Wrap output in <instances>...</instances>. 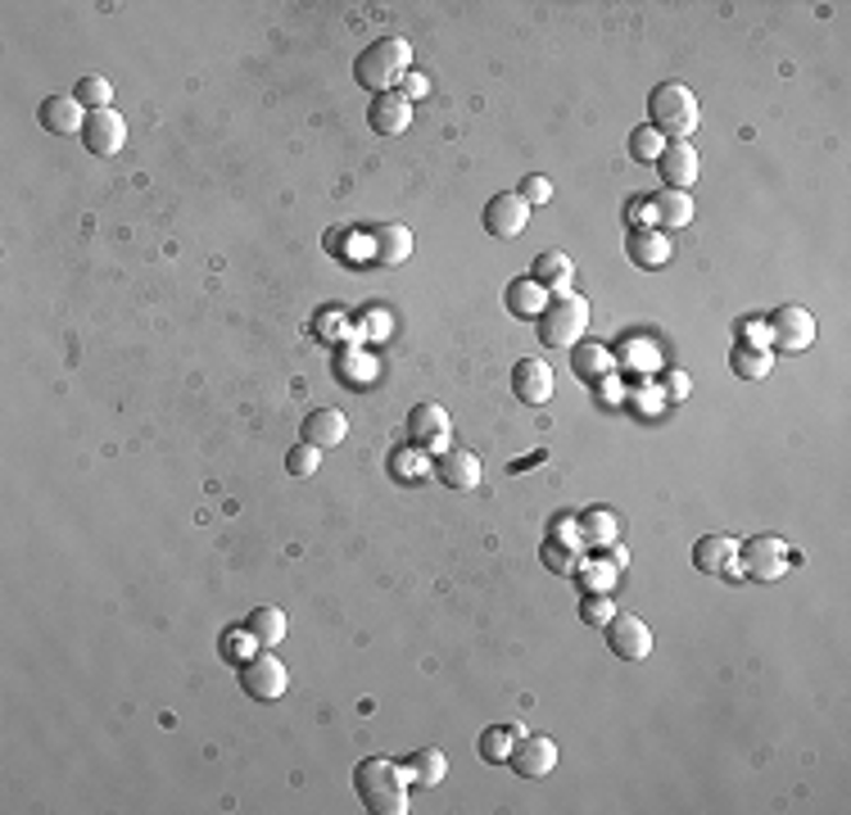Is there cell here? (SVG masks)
<instances>
[{"instance_id": "obj_26", "label": "cell", "mask_w": 851, "mask_h": 815, "mask_svg": "<svg viewBox=\"0 0 851 815\" xmlns=\"http://www.w3.org/2000/svg\"><path fill=\"white\" fill-rule=\"evenodd\" d=\"M544 304H548V290H544L535 277H522V281H512V286H507V309H512L516 317L535 322V317L544 313Z\"/></svg>"}, {"instance_id": "obj_23", "label": "cell", "mask_w": 851, "mask_h": 815, "mask_svg": "<svg viewBox=\"0 0 851 815\" xmlns=\"http://www.w3.org/2000/svg\"><path fill=\"white\" fill-rule=\"evenodd\" d=\"M544 290H552V294H562V290H571V281H575V264H571V254H562V249H544L539 258H535V272H530Z\"/></svg>"}, {"instance_id": "obj_13", "label": "cell", "mask_w": 851, "mask_h": 815, "mask_svg": "<svg viewBox=\"0 0 851 815\" xmlns=\"http://www.w3.org/2000/svg\"><path fill=\"white\" fill-rule=\"evenodd\" d=\"M512 390H516V399H522V403L544 408L552 399V390H558V381H552V367L544 358H522L512 367Z\"/></svg>"}, {"instance_id": "obj_22", "label": "cell", "mask_w": 851, "mask_h": 815, "mask_svg": "<svg viewBox=\"0 0 851 815\" xmlns=\"http://www.w3.org/2000/svg\"><path fill=\"white\" fill-rule=\"evenodd\" d=\"M734 558H738V539H729V535H702L693 548V567L702 576H720Z\"/></svg>"}, {"instance_id": "obj_33", "label": "cell", "mask_w": 851, "mask_h": 815, "mask_svg": "<svg viewBox=\"0 0 851 815\" xmlns=\"http://www.w3.org/2000/svg\"><path fill=\"white\" fill-rule=\"evenodd\" d=\"M580 562H584V558L575 552V544H571V548H567L562 539H548V544H544V567H548L552 576H575Z\"/></svg>"}, {"instance_id": "obj_34", "label": "cell", "mask_w": 851, "mask_h": 815, "mask_svg": "<svg viewBox=\"0 0 851 815\" xmlns=\"http://www.w3.org/2000/svg\"><path fill=\"white\" fill-rule=\"evenodd\" d=\"M317 462H322V449H313V444H294V449L285 454V471H290L294 480L317 476Z\"/></svg>"}, {"instance_id": "obj_10", "label": "cell", "mask_w": 851, "mask_h": 815, "mask_svg": "<svg viewBox=\"0 0 851 815\" xmlns=\"http://www.w3.org/2000/svg\"><path fill=\"white\" fill-rule=\"evenodd\" d=\"M82 141H87V150L109 159V155H119L123 145H127V123L119 109H91L87 114V127H82Z\"/></svg>"}, {"instance_id": "obj_36", "label": "cell", "mask_w": 851, "mask_h": 815, "mask_svg": "<svg viewBox=\"0 0 851 815\" xmlns=\"http://www.w3.org/2000/svg\"><path fill=\"white\" fill-rule=\"evenodd\" d=\"M616 616V603H612V594H584V603H580V621L584 625H607Z\"/></svg>"}, {"instance_id": "obj_15", "label": "cell", "mask_w": 851, "mask_h": 815, "mask_svg": "<svg viewBox=\"0 0 851 815\" xmlns=\"http://www.w3.org/2000/svg\"><path fill=\"white\" fill-rule=\"evenodd\" d=\"M36 119H42V127L55 136H72V132L87 127V109L78 96H46L42 109H36Z\"/></svg>"}, {"instance_id": "obj_1", "label": "cell", "mask_w": 851, "mask_h": 815, "mask_svg": "<svg viewBox=\"0 0 851 815\" xmlns=\"http://www.w3.org/2000/svg\"><path fill=\"white\" fill-rule=\"evenodd\" d=\"M354 789L372 815H403L408 811V770L385 757H367L354 766Z\"/></svg>"}, {"instance_id": "obj_41", "label": "cell", "mask_w": 851, "mask_h": 815, "mask_svg": "<svg viewBox=\"0 0 851 815\" xmlns=\"http://www.w3.org/2000/svg\"><path fill=\"white\" fill-rule=\"evenodd\" d=\"M603 552H607V562H612L616 571H625V567H630V548H620V544H607Z\"/></svg>"}, {"instance_id": "obj_5", "label": "cell", "mask_w": 851, "mask_h": 815, "mask_svg": "<svg viewBox=\"0 0 851 815\" xmlns=\"http://www.w3.org/2000/svg\"><path fill=\"white\" fill-rule=\"evenodd\" d=\"M738 571L757 584H774L788 576V544L780 535H757L748 544H738Z\"/></svg>"}, {"instance_id": "obj_6", "label": "cell", "mask_w": 851, "mask_h": 815, "mask_svg": "<svg viewBox=\"0 0 851 815\" xmlns=\"http://www.w3.org/2000/svg\"><path fill=\"white\" fill-rule=\"evenodd\" d=\"M285 684H290L285 661H281V657H272L268 648L258 652V657H249V661H245V671H240V689H245L254 702H277V697L285 693Z\"/></svg>"}, {"instance_id": "obj_11", "label": "cell", "mask_w": 851, "mask_h": 815, "mask_svg": "<svg viewBox=\"0 0 851 815\" xmlns=\"http://www.w3.org/2000/svg\"><path fill=\"white\" fill-rule=\"evenodd\" d=\"M657 168H661L665 191H693V187H697V177H702V155L693 150L688 141H671V145L661 150Z\"/></svg>"}, {"instance_id": "obj_25", "label": "cell", "mask_w": 851, "mask_h": 815, "mask_svg": "<svg viewBox=\"0 0 851 815\" xmlns=\"http://www.w3.org/2000/svg\"><path fill=\"white\" fill-rule=\"evenodd\" d=\"M245 635L254 644H264V648H277L285 639V612L281 607H254L245 616Z\"/></svg>"}, {"instance_id": "obj_24", "label": "cell", "mask_w": 851, "mask_h": 815, "mask_svg": "<svg viewBox=\"0 0 851 815\" xmlns=\"http://www.w3.org/2000/svg\"><path fill=\"white\" fill-rule=\"evenodd\" d=\"M657 217V232H675V227H688L693 222V196L688 191H661L648 209Z\"/></svg>"}, {"instance_id": "obj_29", "label": "cell", "mask_w": 851, "mask_h": 815, "mask_svg": "<svg viewBox=\"0 0 851 815\" xmlns=\"http://www.w3.org/2000/svg\"><path fill=\"white\" fill-rule=\"evenodd\" d=\"M522 734H526L522 725H490L485 734H480V757H485L490 766L507 761V757H512V748H516V738H522Z\"/></svg>"}, {"instance_id": "obj_14", "label": "cell", "mask_w": 851, "mask_h": 815, "mask_svg": "<svg viewBox=\"0 0 851 815\" xmlns=\"http://www.w3.org/2000/svg\"><path fill=\"white\" fill-rule=\"evenodd\" d=\"M408 435L430 454H449V413L439 403H417L408 417Z\"/></svg>"}, {"instance_id": "obj_21", "label": "cell", "mask_w": 851, "mask_h": 815, "mask_svg": "<svg viewBox=\"0 0 851 815\" xmlns=\"http://www.w3.org/2000/svg\"><path fill=\"white\" fill-rule=\"evenodd\" d=\"M367 249H372V264H403V258L413 254V232L403 227V222H390V227H377L367 236Z\"/></svg>"}, {"instance_id": "obj_37", "label": "cell", "mask_w": 851, "mask_h": 815, "mask_svg": "<svg viewBox=\"0 0 851 815\" xmlns=\"http://www.w3.org/2000/svg\"><path fill=\"white\" fill-rule=\"evenodd\" d=\"M522 200H526V204H535V209H539V204H548V200H552V181H548V177H539V172H530V177L522 181Z\"/></svg>"}, {"instance_id": "obj_17", "label": "cell", "mask_w": 851, "mask_h": 815, "mask_svg": "<svg viewBox=\"0 0 851 815\" xmlns=\"http://www.w3.org/2000/svg\"><path fill=\"white\" fill-rule=\"evenodd\" d=\"M345 435L349 417L340 408H317V413L304 417V444H313V449H336V444H345Z\"/></svg>"}, {"instance_id": "obj_30", "label": "cell", "mask_w": 851, "mask_h": 815, "mask_svg": "<svg viewBox=\"0 0 851 815\" xmlns=\"http://www.w3.org/2000/svg\"><path fill=\"white\" fill-rule=\"evenodd\" d=\"M729 367H734V377H743V381H765L770 367H774V354L770 349H752V345H738L729 354Z\"/></svg>"}, {"instance_id": "obj_38", "label": "cell", "mask_w": 851, "mask_h": 815, "mask_svg": "<svg viewBox=\"0 0 851 815\" xmlns=\"http://www.w3.org/2000/svg\"><path fill=\"white\" fill-rule=\"evenodd\" d=\"M426 91H430V82H426V72H408V78H403V82H399V96H403V100H408V104H413V100H422Z\"/></svg>"}, {"instance_id": "obj_2", "label": "cell", "mask_w": 851, "mask_h": 815, "mask_svg": "<svg viewBox=\"0 0 851 815\" xmlns=\"http://www.w3.org/2000/svg\"><path fill=\"white\" fill-rule=\"evenodd\" d=\"M408 72H413V46L403 42V36H381V42H372L354 64L358 87L377 91V96L399 91V82L408 78Z\"/></svg>"}, {"instance_id": "obj_32", "label": "cell", "mask_w": 851, "mask_h": 815, "mask_svg": "<svg viewBox=\"0 0 851 815\" xmlns=\"http://www.w3.org/2000/svg\"><path fill=\"white\" fill-rule=\"evenodd\" d=\"M72 96L82 100L87 114H91V109H114V104H109V100H114V87H109V78H100V72H87Z\"/></svg>"}, {"instance_id": "obj_9", "label": "cell", "mask_w": 851, "mask_h": 815, "mask_svg": "<svg viewBox=\"0 0 851 815\" xmlns=\"http://www.w3.org/2000/svg\"><path fill=\"white\" fill-rule=\"evenodd\" d=\"M507 761L522 780H544V774H552V766H558V744H552L548 734H522Z\"/></svg>"}, {"instance_id": "obj_16", "label": "cell", "mask_w": 851, "mask_h": 815, "mask_svg": "<svg viewBox=\"0 0 851 815\" xmlns=\"http://www.w3.org/2000/svg\"><path fill=\"white\" fill-rule=\"evenodd\" d=\"M367 119H372L377 136H403L413 127V104L403 100L399 91H385V96L372 100V114H367Z\"/></svg>"}, {"instance_id": "obj_40", "label": "cell", "mask_w": 851, "mask_h": 815, "mask_svg": "<svg viewBox=\"0 0 851 815\" xmlns=\"http://www.w3.org/2000/svg\"><path fill=\"white\" fill-rule=\"evenodd\" d=\"M688 390H693V381H688L684 367H680V372L665 377V399H688Z\"/></svg>"}, {"instance_id": "obj_12", "label": "cell", "mask_w": 851, "mask_h": 815, "mask_svg": "<svg viewBox=\"0 0 851 815\" xmlns=\"http://www.w3.org/2000/svg\"><path fill=\"white\" fill-rule=\"evenodd\" d=\"M530 227V204L522 196H494L485 204V232L499 241H516Z\"/></svg>"}, {"instance_id": "obj_4", "label": "cell", "mask_w": 851, "mask_h": 815, "mask_svg": "<svg viewBox=\"0 0 851 815\" xmlns=\"http://www.w3.org/2000/svg\"><path fill=\"white\" fill-rule=\"evenodd\" d=\"M648 119H652L648 127H657L665 141H688L702 123V109L684 82H661L648 100Z\"/></svg>"}, {"instance_id": "obj_7", "label": "cell", "mask_w": 851, "mask_h": 815, "mask_svg": "<svg viewBox=\"0 0 851 815\" xmlns=\"http://www.w3.org/2000/svg\"><path fill=\"white\" fill-rule=\"evenodd\" d=\"M765 326H770L774 345H780L784 354H802V349H810V340H816V317H810L802 304H784V309H774Z\"/></svg>"}, {"instance_id": "obj_3", "label": "cell", "mask_w": 851, "mask_h": 815, "mask_svg": "<svg viewBox=\"0 0 851 815\" xmlns=\"http://www.w3.org/2000/svg\"><path fill=\"white\" fill-rule=\"evenodd\" d=\"M539 326V340L548 349H571L584 340V331H589V300L575 290H562V294H548V304L544 313L535 317Z\"/></svg>"}, {"instance_id": "obj_20", "label": "cell", "mask_w": 851, "mask_h": 815, "mask_svg": "<svg viewBox=\"0 0 851 815\" xmlns=\"http://www.w3.org/2000/svg\"><path fill=\"white\" fill-rule=\"evenodd\" d=\"M435 476H439V485H449V490H475L480 485V458L467 449H449V454H439Z\"/></svg>"}, {"instance_id": "obj_28", "label": "cell", "mask_w": 851, "mask_h": 815, "mask_svg": "<svg viewBox=\"0 0 851 815\" xmlns=\"http://www.w3.org/2000/svg\"><path fill=\"white\" fill-rule=\"evenodd\" d=\"M403 770H408V780L435 789V784H444V774H449V757H444L439 748H422V752H413V761Z\"/></svg>"}, {"instance_id": "obj_18", "label": "cell", "mask_w": 851, "mask_h": 815, "mask_svg": "<svg viewBox=\"0 0 851 815\" xmlns=\"http://www.w3.org/2000/svg\"><path fill=\"white\" fill-rule=\"evenodd\" d=\"M571 367H575V377H580V381L603 386V381H612V372H616V358H612V349H607V345L580 340V345H571Z\"/></svg>"}, {"instance_id": "obj_31", "label": "cell", "mask_w": 851, "mask_h": 815, "mask_svg": "<svg viewBox=\"0 0 851 815\" xmlns=\"http://www.w3.org/2000/svg\"><path fill=\"white\" fill-rule=\"evenodd\" d=\"M616 576H620V571H616L607 558H584L580 571H575V580H580L584 594H612V589H616Z\"/></svg>"}, {"instance_id": "obj_39", "label": "cell", "mask_w": 851, "mask_h": 815, "mask_svg": "<svg viewBox=\"0 0 851 815\" xmlns=\"http://www.w3.org/2000/svg\"><path fill=\"white\" fill-rule=\"evenodd\" d=\"M743 336H748L752 349H770V345H774V336H770L765 322H743Z\"/></svg>"}, {"instance_id": "obj_35", "label": "cell", "mask_w": 851, "mask_h": 815, "mask_svg": "<svg viewBox=\"0 0 851 815\" xmlns=\"http://www.w3.org/2000/svg\"><path fill=\"white\" fill-rule=\"evenodd\" d=\"M665 141L657 127H639L635 136H630V150H635V159H643V164H652V159H661V150H665Z\"/></svg>"}, {"instance_id": "obj_27", "label": "cell", "mask_w": 851, "mask_h": 815, "mask_svg": "<svg viewBox=\"0 0 851 815\" xmlns=\"http://www.w3.org/2000/svg\"><path fill=\"white\" fill-rule=\"evenodd\" d=\"M575 535H580L584 548H607V544H616V512H607V507L584 512Z\"/></svg>"}, {"instance_id": "obj_19", "label": "cell", "mask_w": 851, "mask_h": 815, "mask_svg": "<svg viewBox=\"0 0 851 815\" xmlns=\"http://www.w3.org/2000/svg\"><path fill=\"white\" fill-rule=\"evenodd\" d=\"M625 254H630L635 268H665L671 264V236L657 232V227H639L625 241Z\"/></svg>"}, {"instance_id": "obj_8", "label": "cell", "mask_w": 851, "mask_h": 815, "mask_svg": "<svg viewBox=\"0 0 851 815\" xmlns=\"http://www.w3.org/2000/svg\"><path fill=\"white\" fill-rule=\"evenodd\" d=\"M603 629H607V648H612L620 661H648V652H652V629H648L639 616L616 612Z\"/></svg>"}]
</instances>
